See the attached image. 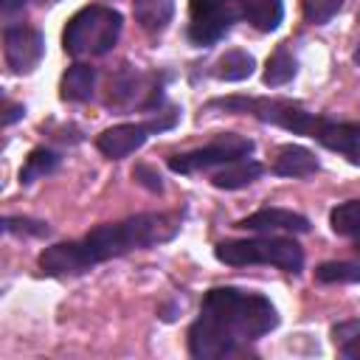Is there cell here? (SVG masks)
<instances>
[{"label":"cell","instance_id":"cell-1","mask_svg":"<svg viewBox=\"0 0 360 360\" xmlns=\"http://www.w3.org/2000/svg\"><path fill=\"white\" fill-rule=\"evenodd\" d=\"M276 326L278 312L270 298L239 287H214L205 292L200 315L188 326V354L197 360L228 357Z\"/></svg>","mask_w":360,"mask_h":360},{"label":"cell","instance_id":"cell-2","mask_svg":"<svg viewBox=\"0 0 360 360\" xmlns=\"http://www.w3.org/2000/svg\"><path fill=\"white\" fill-rule=\"evenodd\" d=\"M183 228V217L180 214H135L127 217L121 222H104L98 228H93L87 236H82V248L84 256L93 264L124 256L129 250H143L160 242H169L180 233Z\"/></svg>","mask_w":360,"mask_h":360},{"label":"cell","instance_id":"cell-3","mask_svg":"<svg viewBox=\"0 0 360 360\" xmlns=\"http://www.w3.org/2000/svg\"><path fill=\"white\" fill-rule=\"evenodd\" d=\"M121 28H124L121 11L101 3L84 6L68 20L62 31V48L70 56H104L118 42Z\"/></svg>","mask_w":360,"mask_h":360},{"label":"cell","instance_id":"cell-4","mask_svg":"<svg viewBox=\"0 0 360 360\" xmlns=\"http://www.w3.org/2000/svg\"><path fill=\"white\" fill-rule=\"evenodd\" d=\"M214 256L222 264L245 267V264H273L287 273H301L304 250L290 236H256V239H225L214 248Z\"/></svg>","mask_w":360,"mask_h":360},{"label":"cell","instance_id":"cell-5","mask_svg":"<svg viewBox=\"0 0 360 360\" xmlns=\"http://www.w3.org/2000/svg\"><path fill=\"white\" fill-rule=\"evenodd\" d=\"M208 107H219V110H228V112H248L264 124H276V127H284L290 132H298V135H307V138H315L323 118L304 110L298 101H290V98H248V96H231V98H214L208 101Z\"/></svg>","mask_w":360,"mask_h":360},{"label":"cell","instance_id":"cell-6","mask_svg":"<svg viewBox=\"0 0 360 360\" xmlns=\"http://www.w3.org/2000/svg\"><path fill=\"white\" fill-rule=\"evenodd\" d=\"M253 152V141L245 138V135H233V132H225L219 135L217 141L200 146V149H191V152H180V155H172L166 163L174 174H194V172H205L211 166H225V163H233L239 158H248Z\"/></svg>","mask_w":360,"mask_h":360},{"label":"cell","instance_id":"cell-7","mask_svg":"<svg viewBox=\"0 0 360 360\" xmlns=\"http://www.w3.org/2000/svg\"><path fill=\"white\" fill-rule=\"evenodd\" d=\"M177 124V110L166 112V115H155L149 121H127V124H115V127H107L98 138H96V146L101 155H107L110 160H121L127 155H132L135 149H141L149 135H158L163 129H172Z\"/></svg>","mask_w":360,"mask_h":360},{"label":"cell","instance_id":"cell-8","mask_svg":"<svg viewBox=\"0 0 360 360\" xmlns=\"http://www.w3.org/2000/svg\"><path fill=\"white\" fill-rule=\"evenodd\" d=\"M236 22V11L228 0H191L188 3V39L200 48L222 39Z\"/></svg>","mask_w":360,"mask_h":360},{"label":"cell","instance_id":"cell-9","mask_svg":"<svg viewBox=\"0 0 360 360\" xmlns=\"http://www.w3.org/2000/svg\"><path fill=\"white\" fill-rule=\"evenodd\" d=\"M3 53H6V65L25 76V73H34L37 65L42 62L45 56V37L31 28V25H6L3 31Z\"/></svg>","mask_w":360,"mask_h":360},{"label":"cell","instance_id":"cell-10","mask_svg":"<svg viewBox=\"0 0 360 360\" xmlns=\"http://www.w3.org/2000/svg\"><path fill=\"white\" fill-rule=\"evenodd\" d=\"M39 270L45 276H76V273L90 270V262L84 256L82 242L73 239V242H59V245L45 248L39 253Z\"/></svg>","mask_w":360,"mask_h":360},{"label":"cell","instance_id":"cell-11","mask_svg":"<svg viewBox=\"0 0 360 360\" xmlns=\"http://www.w3.org/2000/svg\"><path fill=\"white\" fill-rule=\"evenodd\" d=\"M236 228L242 231H290V233H307L309 231V219L304 214L287 211V208H259L253 214H248L245 219L236 222Z\"/></svg>","mask_w":360,"mask_h":360},{"label":"cell","instance_id":"cell-12","mask_svg":"<svg viewBox=\"0 0 360 360\" xmlns=\"http://www.w3.org/2000/svg\"><path fill=\"white\" fill-rule=\"evenodd\" d=\"M321 169L315 152H309L307 146H298V143H287L276 152V160H273V172L281 174V177H309Z\"/></svg>","mask_w":360,"mask_h":360},{"label":"cell","instance_id":"cell-13","mask_svg":"<svg viewBox=\"0 0 360 360\" xmlns=\"http://www.w3.org/2000/svg\"><path fill=\"white\" fill-rule=\"evenodd\" d=\"M93 90H96V70L90 65L76 62L62 73L59 96L65 101H87V98H93Z\"/></svg>","mask_w":360,"mask_h":360},{"label":"cell","instance_id":"cell-14","mask_svg":"<svg viewBox=\"0 0 360 360\" xmlns=\"http://www.w3.org/2000/svg\"><path fill=\"white\" fill-rule=\"evenodd\" d=\"M138 25L149 34H163L174 17V0H132Z\"/></svg>","mask_w":360,"mask_h":360},{"label":"cell","instance_id":"cell-15","mask_svg":"<svg viewBox=\"0 0 360 360\" xmlns=\"http://www.w3.org/2000/svg\"><path fill=\"white\" fill-rule=\"evenodd\" d=\"M262 172H264L262 163L248 160V158H239V160H233V163H225V166L211 177V183H214L217 188L236 191V188H245V186H250L253 180H259Z\"/></svg>","mask_w":360,"mask_h":360},{"label":"cell","instance_id":"cell-16","mask_svg":"<svg viewBox=\"0 0 360 360\" xmlns=\"http://www.w3.org/2000/svg\"><path fill=\"white\" fill-rule=\"evenodd\" d=\"M239 6L256 31H276L284 20V3L281 0H239Z\"/></svg>","mask_w":360,"mask_h":360},{"label":"cell","instance_id":"cell-17","mask_svg":"<svg viewBox=\"0 0 360 360\" xmlns=\"http://www.w3.org/2000/svg\"><path fill=\"white\" fill-rule=\"evenodd\" d=\"M295 70H298V62H295L290 45L281 42V45L270 53V59H267V65H264V73H262V82H264L267 87H281V84H287V82L295 76Z\"/></svg>","mask_w":360,"mask_h":360},{"label":"cell","instance_id":"cell-18","mask_svg":"<svg viewBox=\"0 0 360 360\" xmlns=\"http://www.w3.org/2000/svg\"><path fill=\"white\" fill-rule=\"evenodd\" d=\"M59 160H62L59 152H53V149H48V146L31 149L28 158H25V163H22V169H20V186H31L34 180L51 174V172L59 166Z\"/></svg>","mask_w":360,"mask_h":360},{"label":"cell","instance_id":"cell-19","mask_svg":"<svg viewBox=\"0 0 360 360\" xmlns=\"http://www.w3.org/2000/svg\"><path fill=\"white\" fill-rule=\"evenodd\" d=\"M253 68H256V59H253L248 51L233 48V51H228V53L217 62L214 76H217L219 82H242V79H248V76L253 73Z\"/></svg>","mask_w":360,"mask_h":360},{"label":"cell","instance_id":"cell-20","mask_svg":"<svg viewBox=\"0 0 360 360\" xmlns=\"http://www.w3.org/2000/svg\"><path fill=\"white\" fill-rule=\"evenodd\" d=\"M329 225L338 236H354L360 239V200L340 202L329 211Z\"/></svg>","mask_w":360,"mask_h":360},{"label":"cell","instance_id":"cell-21","mask_svg":"<svg viewBox=\"0 0 360 360\" xmlns=\"http://www.w3.org/2000/svg\"><path fill=\"white\" fill-rule=\"evenodd\" d=\"M315 278L323 284H354L360 281V264L354 262H323L315 267Z\"/></svg>","mask_w":360,"mask_h":360},{"label":"cell","instance_id":"cell-22","mask_svg":"<svg viewBox=\"0 0 360 360\" xmlns=\"http://www.w3.org/2000/svg\"><path fill=\"white\" fill-rule=\"evenodd\" d=\"M340 8H343V0H304V20L309 25H323Z\"/></svg>","mask_w":360,"mask_h":360},{"label":"cell","instance_id":"cell-23","mask_svg":"<svg viewBox=\"0 0 360 360\" xmlns=\"http://www.w3.org/2000/svg\"><path fill=\"white\" fill-rule=\"evenodd\" d=\"M332 335H335V343H340V354L360 357V323L357 321H349V323L335 326Z\"/></svg>","mask_w":360,"mask_h":360},{"label":"cell","instance_id":"cell-24","mask_svg":"<svg viewBox=\"0 0 360 360\" xmlns=\"http://www.w3.org/2000/svg\"><path fill=\"white\" fill-rule=\"evenodd\" d=\"M3 231L6 233H25V236H48L51 228L42 219L31 217H3Z\"/></svg>","mask_w":360,"mask_h":360},{"label":"cell","instance_id":"cell-25","mask_svg":"<svg viewBox=\"0 0 360 360\" xmlns=\"http://www.w3.org/2000/svg\"><path fill=\"white\" fill-rule=\"evenodd\" d=\"M0 14L6 25H20L25 14V0H0Z\"/></svg>","mask_w":360,"mask_h":360},{"label":"cell","instance_id":"cell-26","mask_svg":"<svg viewBox=\"0 0 360 360\" xmlns=\"http://www.w3.org/2000/svg\"><path fill=\"white\" fill-rule=\"evenodd\" d=\"M132 177L141 183V186H146L149 191H163V183H160V174L155 172V169H149V166H135V172H132Z\"/></svg>","mask_w":360,"mask_h":360},{"label":"cell","instance_id":"cell-27","mask_svg":"<svg viewBox=\"0 0 360 360\" xmlns=\"http://www.w3.org/2000/svg\"><path fill=\"white\" fill-rule=\"evenodd\" d=\"M25 115V107L22 104H11V101H6V115H3V124L6 127H11L17 118H22Z\"/></svg>","mask_w":360,"mask_h":360},{"label":"cell","instance_id":"cell-28","mask_svg":"<svg viewBox=\"0 0 360 360\" xmlns=\"http://www.w3.org/2000/svg\"><path fill=\"white\" fill-rule=\"evenodd\" d=\"M34 3H39V6H45V3H59V0H34Z\"/></svg>","mask_w":360,"mask_h":360},{"label":"cell","instance_id":"cell-29","mask_svg":"<svg viewBox=\"0 0 360 360\" xmlns=\"http://www.w3.org/2000/svg\"><path fill=\"white\" fill-rule=\"evenodd\" d=\"M354 59H357V62H360V48H357V51H354Z\"/></svg>","mask_w":360,"mask_h":360}]
</instances>
